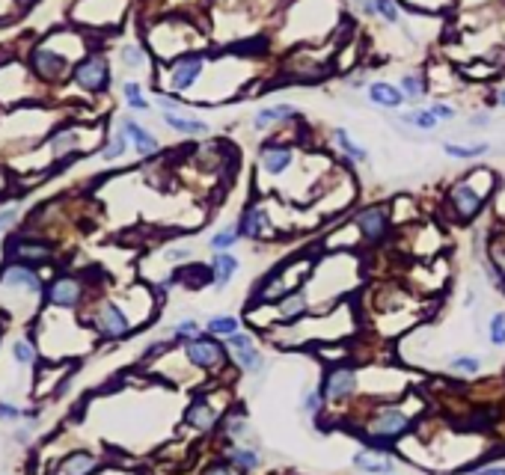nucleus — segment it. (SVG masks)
Wrapping results in <instances>:
<instances>
[{
    "label": "nucleus",
    "mask_w": 505,
    "mask_h": 475,
    "mask_svg": "<svg viewBox=\"0 0 505 475\" xmlns=\"http://www.w3.org/2000/svg\"><path fill=\"white\" fill-rule=\"evenodd\" d=\"M479 179H482V169H473L470 176L452 181L449 191H446V203H449L452 214L461 223H467V220L475 217V214H482V208L487 203V193L490 191H482Z\"/></svg>",
    "instance_id": "1"
},
{
    "label": "nucleus",
    "mask_w": 505,
    "mask_h": 475,
    "mask_svg": "<svg viewBox=\"0 0 505 475\" xmlns=\"http://www.w3.org/2000/svg\"><path fill=\"white\" fill-rule=\"evenodd\" d=\"M389 226H393V211L381 203H372V205H363L357 214H354V229L360 232L366 243H378L389 235Z\"/></svg>",
    "instance_id": "2"
},
{
    "label": "nucleus",
    "mask_w": 505,
    "mask_h": 475,
    "mask_svg": "<svg viewBox=\"0 0 505 475\" xmlns=\"http://www.w3.org/2000/svg\"><path fill=\"white\" fill-rule=\"evenodd\" d=\"M206 63L208 56L202 51H194V54H182L176 63H172L170 68V90L172 92H187L194 90V86L199 83L202 71H206Z\"/></svg>",
    "instance_id": "3"
},
{
    "label": "nucleus",
    "mask_w": 505,
    "mask_h": 475,
    "mask_svg": "<svg viewBox=\"0 0 505 475\" xmlns=\"http://www.w3.org/2000/svg\"><path fill=\"white\" fill-rule=\"evenodd\" d=\"M408 428H410V419L401 410H396V407L378 410V416H374L372 425H369V431H372V440L369 443L374 445V449H386L389 440L401 437Z\"/></svg>",
    "instance_id": "4"
},
{
    "label": "nucleus",
    "mask_w": 505,
    "mask_h": 475,
    "mask_svg": "<svg viewBox=\"0 0 505 475\" xmlns=\"http://www.w3.org/2000/svg\"><path fill=\"white\" fill-rule=\"evenodd\" d=\"M295 161H297V152H295V146H288V143H265V146L259 149V172H262V176L280 179L295 167Z\"/></svg>",
    "instance_id": "5"
},
{
    "label": "nucleus",
    "mask_w": 505,
    "mask_h": 475,
    "mask_svg": "<svg viewBox=\"0 0 505 475\" xmlns=\"http://www.w3.org/2000/svg\"><path fill=\"white\" fill-rule=\"evenodd\" d=\"M238 235L241 238H250V241H265V238H273V220L265 205H247L241 211L238 217Z\"/></svg>",
    "instance_id": "6"
},
{
    "label": "nucleus",
    "mask_w": 505,
    "mask_h": 475,
    "mask_svg": "<svg viewBox=\"0 0 505 475\" xmlns=\"http://www.w3.org/2000/svg\"><path fill=\"white\" fill-rule=\"evenodd\" d=\"M184 354L199 368H220L226 363V348H223V344L214 342V339H202V336L187 339Z\"/></svg>",
    "instance_id": "7"
},
{
    "label": "nucleus",
    "mask_w": 505,
    "mask_h": 475,
    "mask_svg": "<svg viewBox=\"0 0 505 475\" xmlns=\"http://www.w3.org/2000/svg\"><path fill=\"white\" fill-rule=\"evenodd\" d=\"M75 80L90 92H101L110 83V68L105 63V56H86V60L75 68Z\"/></svg>",
    "instance_id": "8"
},
{
    "label": "nucleus",
    "mask_w": 505,
    "mask_h": 475,
    "mask_svg": "<svg viewBox=\"0 0 505 475\" xmlns=\"http://www.w3.org/2000/svg\"><path fill=\"white\" fill-rule=\"evenodd\" d=\"M366 95H369V104H374V107H381V110H386V113H396V110H401L404 107V92L398 90V83H389V80H372L369 86H366Z\"/></svg>",
    "instance_id": "9"
},
{
    "label": "nucleus",
    "mask_w": 505,
    "mask_h": 475,
    "mask_svg": "<svg viewBox=\"0 0 505 475\" xmlns=\"http://www.w3.org/2000/svg\"><path fill=\"white\" fill-rule=\"evenodd\" d=\"M226 339H229V348L235 351V363H238L241 371H250V374L262 371L265 359H262V354L256 351V344H253V339L247 333H232V336H226Z\"/></svg>",
    "instance_id": "10"
},
{
    "label": "nucleus",
    "mask_w": 505,
    "mask_h": 475,
    "mask_svg": "<svg viewBox=\"0 0 505 475\" xmlns=\"http://www.w3.org/2000/svg\"><path fill=\"white\" fill-rule=\"evenodd\" d=\"M354 390H357V371L339 366V368H330V371H327L324 390H321V392H324L327 401H342V398L354 395Z\"/></svg>",
    "instance_id": "11"
},
{
    "label": "nucleus",
    "mask_w": 505,
    "mask_h": 475,
    "mask_svg": "<svg viewBox=\"0 0 505 475\" xmlns=\"http://www.w3.org/2000/svg\"><path fill=\"white\" fill-rule=\"evenodd\" d=\"M297 116H300V110H297L295 104H288V102H283V104H268V107H262V110L253 113V128H256V131H271L273 125L292 122V119H297Z\"/></svg>",
    "instance_id": "12"
},
{
    "label": "nucleus",
    "mask_w": 505,
    "mask_h": 475,
    "mask_svg": "<svg viewBox=\"0 0 505 475\" xmlns=\"http://www.w3.org/2000/svg\"><path fill=\"white\" fill-rule=\"evenodd\" d=\"M164 122H167V128H172V131L182 134V137H208L211 134L208 122L184 116V113H179V110H164Z\"/></svg>",
    "instance_id": "13"
},
{
    "label": "nucleus",
    "mask_w": 505,
    "mask_h": 475,
    "mask_svg": "<svg viewBox=\"0 0 505 475\" xmlns=\"http://www.w3.org/2000/svg\"><path fill=\"white\" fill-rule=\"evenodd\" d=\"M354 467L363 469L369 475H389L396 469L393 457H389L384 449H369V452H357L354 455Z\"/></svg>",
    "instance_id": "14"
},
{
    "label": "nucleus",
    "mask_w": 505,
    "mask_h": 475,
    "mask_svg": "<svg viewBox=\"0 0 505 475\" xmlns=\"http://www.w3.org/2000/svg\"><path fill=\"white\" fill-rule=\"evenodd\" d=\"M98 330L105 333L107 339H122L128 333V318H125V312L119 306H113V303H105L101 306V315H98Z\"/></svg>",
    "instance_id": "15"
},
{
    "label": "nucleus",
    "mask_w": 505,
    "mask_h": 475,
    "mask_svg": "<svg viewBox=\"0 0 505 475\" xmlns=\"http://www.w3.org/2000/svg\"><path fill=\"white\" fill-rule=\"evenodd\" d=\"M333 143H336V149L348 157V161L354 164H369V149L363 146V143H357L351 137L348 128H333Z\"/></svg>",
    "instance_id": "16"
},
{
    "label": "nucleus",
    "mask_w": 505,
    "mask_h": 475,
    "mask_svg": "<svg viewBox=\"0 0 505 475\" xmlns=\"http://www.w3.org/2000/svg\"><path fill=\"white\" fill-rule=\"evenodd\" d=\"M122 131L128 134V140L134 143V149H137L143 157L158 155V149H161V146H158V140H155L143 125H137L134 119H122Z\"/></svg>",
    "instance_id": "17"
},
{
    "label": "nucleus",
    "mask_w": 505,
    "mask_h": 475,
    "mask_svg": "<svg viewBox=\"0 0 505 475\" xmlns=\"http://www.w3.org/2000/svg\"><path fill=\"white\" fill-rule=\"evenodd\" d=\"M238 258L232 255V253H214V258H211V279H214V285L218 289H226L229 285V279L238 273Z\"/></svg>",
    "instance_id": "18"
},
{
    "label": "nucleus",
    "mask_w": 505,
    "mask_h": 475,
    "mask_svg": "<svg viewBox=\"0 0 505 475\" xmlns=\"http://www.w3.org/2000/svg\"><path fill=\"white\" fill-rule=\"evenodd\" d=\"M184 422L191 425V428H196V431H211V428H214V422H218V410H214V407L208 404V401L196 398L194 404L187 407Z\"/></svg>",
    "instance_id": "19"
},
{
    "label": "nucleus",
    "mask_w": 505,
    "mask_h": 475,
    "mask_svg": "<svg viewBox=\"0 0 505 475\" xmlns=\"http://www.w3.org/2000/svg\"><path fill=\"white\" fill-rule=\"evenodd\" d=\"M48 297H51V303H57V306H63V309H69V306H75L78 300H81V282L78 279H69V277H63V279H57L54 285H51V291H48Z\"/></svg>",
    "instance_id": "20"
},
{
    "label": "nucleus",
    "mask_w": 505,
    "mask_h": 475,
    "mask_svg": "<svg viewBox=\"0 0 505 475\" xmlns=\"http://www.w3.org/2000/svg\"><path fill=\"white\" fill-rule=\"evenodd\" d=\"M33 66H36V71H39L42 78H60L63 71H66V60H63L60 54L48 51V48H39L33 54Z\"/></svg>",
    "instance_id": "21"
},
{
    "label": "nucleus",
    "mask_w": 505,
    "mask_h": 475,
    "mask_svg": "<svg viewBox=\"0 0 505 475\" xmlns=\"http://www.w3.org/2000/svg\"><path fill=\"white\" fill-rule=\"evenodd\" d=\"M490 152V143H443V155L455 161H475Z\"/></svg>",
    "instance_id": "22"
},
{
    "label": "nucleus",
    "mask_w": 505,
    "mask_h": 475,
    "mask_svg": "<svg viewBox=\"0 0 505 475\" xmlns=\"http://www.w3.org/2000/svg\"><path fill=\"white\" fill-rule=\"evenodd\" d=\"M398 90L404 92L408 102H420V98H425V92H428V78L422 75V71H404V75L398 78Z\"/></svg>",
    "instance_id": "23"
},
{
    "label": "nucleus",
    "mask_w": 505,
    "mask_h": 475,
    "mask_svg": "<svg viewBox=\"0 0 505 475\" xmlns=\"http://www.w3.org/2000/svg\"><path fill=\"white\" fill-rule=\"evenodd\" d=\"M12 255H16V262H45L51 255V247L39 241H16L12 243Z\"/></svg>",
    "instance_id": "24"
},
{
    "label": "nucleus",
    "mask_w": 505,
    "mask_h": 475,
    "mask_svg": "<svg viewBox=\"0 0 505 475\" xmlns=\"http://www.w3.org/2000/svg\"><path fill=\"white\" fill-rule=\"evenodd\" d=\"M401 125L413 128V131H434V128L440 125V119L428 107H413V110L401 113Z\"/></svg>",
    "instance_id": "25"
},
{
    "label": "nucleus",
    "mask_w": 505,
    "mask_h": 475,
    "mask_svg": "<svg viewBox=\"0 0 505 475\" xmlns=\"http://www.w3.org/2000/svg\"><path fill=\"white\" fill-rule=\"evenodd\" d=\"M307 294L303 291H288L283 300H280V318L283 321H297L307 315Z\"/></svg>",
    "instance_id": "26"
},
{
    "label": "nucleus",
    "mask_w": 505,
    "mask_h": 475,
    "mask_svg": "<svg viewBox=\"0 0 505 475\" xmlns=\"http://www.w3.org/2000/svg\"><path fill=\"white\" fill-rule=\"evenodd\" d=\"M98 460L93 455H86V452H75V455H69L63 464H60V475H90L95 469Z\"/></svg>",
    "instance_id": "27"
},
{
    "label": "nucleus",
    "mask_w": 505,
    "mask_h": 475,
    "mask_svg": "<svg viewBox=\"0 0 505 475\" xmlns=\"http://www.w3.org/2000/svg\"><path fill=\"white\" fill-rule=\"evenodd\" d=\"M4 282H6V285H21V289L33 291V294H39V291H42L39 277H36L33 270H27V267H9V270L4 273Z\"/></svg>",
    "instance_id": "28"
},
{
    "label": "nucleus",
    "mask_w": 505,
    "mask_h": 475,
    "mask_svg": "<svg viewBox=\"0 0 505 475\" xmlns=\"http://www.w3.org/2000/svg\"><path fill=\"white\" fill-rule=\"evenodd\" d=\"M238 226H229V229H218L211 238H208V247L214 250V253H229L238 243Z\"/></svg>",
    "instance_id": "29"
},
{
    "label": "nucleus",
    "mask_w": 505,
    "mask_h": 475,
    "mask_svg": "<svg viewBox=\"0 0 505 475\" xmlns=\"http://www.w3.org/2000/svg\"><path fill=\"white\" fill-rule=\"evenodd\" d=\"M374 9H378V18L384 24H389V27H398L404 21L398 0H374Z\"/></svg>",
    "instance_id": "30"
},
{
    "label": "nucleus",
    "mask_w": 505,
    "mask_h": 475,
    "mask_svg": "<svg viewBox=\"0 0 505 475\" xmlns=\"http://www.w3.org/2000/svg\"><path fill=\"white\" fill-rule=\"evenodd\" d=\"M229 464L241 472H250V469L259 467V455L253 449H241V445H235V449H229Z\"/></svg>",
    "instance_id": "31"
},
{
    "label": "nucleus",
    "mask_w": 505,
    "mask_h": 475,
    "mask_svg": "<svg viewBox=\"0 0 505 475\" xmlns=\"http://www.w3.org/2000/svg\"><path fill=\"white\" fill-rule=\"evenodd\" d=\"M223 431H226V437L229 440H241L244 434L250 431V425H247V416H244L241 410H235V413H229V419L223 422Z\"/></svg>",
    "instance_id": "32"
},
{
    "label": "nucleus",
    "mask_w": 505,
    "mask_h": 475,
    "mask_svg": "<svg viewBox=\"0 0 505 475\" xmlns=\"http://www.w3.org/2000/svg\"><path fill=\"white\" fill-rule=\"evenodd\" d=\"M449 368L458 374H479L482 371V359L479 356H470V354H461L449 359Z\"/></svg>",
    "instance_id": "33"
},
{
    "label": "nucleus",
    "mask_w": 505,
    "mask_h": 475,
    "mask_svg": "<svg viewBox=\"0 0 505 475\" xmlns=\"http://www.w3.org/2000/svg\"><path fill=\"white\" fill-rule=\"evenodd\" d=\"M125 149H128V134L122 131V125H119V131L113 134V140L107 143V149L101 152V157H105V161H117V157L125 155Z\"/></svg>",
    "instance_id": "34"
},
{
    "label": "nucleus",
    "mask_w": 505,
    "mask_h": 475,
    "mask_svg": "<svg viewBox=\"0 0 505 475\" xmlns=\"http://www.w3.org/2000/svg\"><path fill=\"white\" fill-rule=\"evenodd\" d=\"M208 333H214V336H232V333H238V318H232V315L211 318L208 321Z\"/></svg>",
    "instance_id": "35"
},
{
    "label": "nucleus",
    "mask_w": 505,
    "mask_h": 475,
    "mask_svg": "<svg viewBox=\"0 0 505 475\" xmlns=\"http://www.w3.org/2000/svg\"><path fill=\"white\" fill-rule=\"evenodd\" d=\"M122 92H125V98H128V107H134V110H149V102L143 98L140 83H125V86H122Z\"/></svg>",
    "instance_id": "36"
},
{
    "label": "nucleus",
    "mask_w": 505,
    "mask_h": 475,
    "mask_svg": "<svg viewBox=\"0 0 505 475\" xmlns=\"http://www.w3.org/2000/svg\"><path fill=\"white\" fill-rule=\"evenodd\" d=\"M122 63L128 68H143V66H146V54H143L137 45H125L122 48Z\"/></svg>",
    "instance_id": "37"
},
{
    "label": "nucleus",
    "mask_w": 505,
    "mask_h": 475,
    "mask_svg": "<svg viewBox=\"0 0 505 475\" xmlns=\"http://www.w3.org/2000/svg\"><path fill=\"white\" fill-rule=\"evenodd\" d=\"M490 342L502 348L505 344V312H497L494 318H490Z\"/></svg>",
    "instance_id": "38"
},
{
    "label": "nucleus",
    "mask_w": 505,
    "mask_h": 475,
    "mask_svg": "<svg viewBox=\"0 0 505 475\" xmlns=\"http://www.w3.org/2000/svg\"><path fill=\"white\" fill-rule=\"evenodd\" d=\"M75 146H78V134H75V131H63V134L54 137V152H57V155L71 152Z\"/></svg>",
    "instance_id": "39"
},
{
    "label": "nucleus",
    "mask_w": 505,
    "mask_h": 475,
    "mask_svg": "<svg viewBox=\"0 0 505 475\" xmlns=\"http://www.w3.org/2000/svg\"><path fill=\"white\" fill-rule=\"evenodd\" d=\"M428 110L434 113V116H437L440 122H452V119L458 116V110H455L449 102H431V104H428Z\"/></svg>",
    "instance_id": "40"
},
{
    "label": "nucleus",
    "mask_w": 505,
    "mask_h": 475,
    "mask_svg": "<svg viewBox=\"0 0 505 475\" xmlns=\"http://www.w3.org/2000/svg\"><path fill=\"white\" fill-rule=\"evenodd\" d=\"M172 333H176L179 339H184V342H187V339H196V336H199V324H196L194 318L179 321L176 327H172Z\"/></svg>",
    "instance_id": "41"
},
{
    "label": "nucleus",
    "mask_w": 505,
    "mask_h": 475,
    "mask_svg": "<svg viewBox=\"0 0 505 475\" xmlns=\"http://www.w3.org/2000/svg\"><path fill=\"white\" fill-rule=\"evenodd\" d=\"M321 398H324V392H315V390L303 395V413H309V416L319 413L321 410Z\"/></svg>",
    "instance_id": "42"
},
{
    "label": "nucleus",
    "mask_w": 505,
    "mask_h": 475,
    "mask_svg": "<svg viewBox=\"0 0 505 475\" xmlns=\"http://www.w3.org/2000/svg\"><path fill=\"white\" fill-rule=\"evenodd\" d=\"M12 356H16V363H21V366H27L33 359V348L27 342H16L12 344Z\"/></svg>",
    "instance_id": "43"
},
{
    "label": "nucleus",
    "mask_w": 505,
    "mask_h": 475,
    "mask_svg": "<svg viewBox=\"0 0 505 475\" xmlns=\"http://www.w3.org/2000/svg\"><path fill=\"white\" fill-rule=\"evenodd\" d=\"M354 9L360 12L363 18H378V9H374V0H351Z\"/></svg>",
    "instance_id": "44"
},
{
    "label": "nucleus",
    "mask_w": 505,
    "mask_h": 475,
    "mask_svg": "<svg viewBox=\"0 0 505 475\" xmlns=\"http://www.w3.org/2000/svg\"><path fill=\"white\" fill-rule=\"evenodd\" d=\"M202 475H235V469L229 467V464H211Z\"/></svg>",
    "instance_id": "45"
},
{
    "label": "nucleus",
    "mask_w": 505,
    "mask_h": 475,
    "mask_svg": "<svg viewBox=\"0 0 505 475\" xmlns=\"http://www.w3.org/2000/svg\"><path fill=\"white\" fill-rule=\"evenodd\" d=\"M490 125V113H473V116H470V128H487Z\"/></svg>",
    "instance_id": "46"
},
{
    "label": "nucleus",
    "mask_w": 505,
    "mask_h": 475,
    "mask_svg": "<svg viewBox=\"0 0 505 475\" xmlns=\"http://www.w3.org/2000/svg\"><path fill=\"white\" fill-rule=\"evenodd\" d=\"M21 410L18 407H9V404H0V419H18Z\"/></svg>",
    "instance_id": "47"
},
{
    "label": "nucleus",
    "mask_w": 505,
    "mask_h": 475,
    "mask_svg": "<svg viewBox=\"0 0 505 475\" xmlns=\"http://www.w3.org/2000/svg\"><path fill=\"white\" fill-rule=\"evenodd\" d=\"M475 475H505V467H482L475 469Z\"/></svg>",
    "instance_id": "48"
},
{
    "label": "nucleus",
    "mask_w": 505,
    "mask_h": 475,
    "mask_svg": "<svg viewBox=\"0 0 505 475\" xmlns=\"http://www.w3.org/2000/svg\"><path fill=\"white\" fill-rule=\"evenodd\" d=\"M187 255H191V250H170L167 253L170 262H179V258H187Z\"/></svg>",
    "instance_id": "49"
},
{
    "label": "nucleus",
    "mask_w": 505,
    "mask_h": 475,
    "mask_svg": "<svg viewBox=\"0 0 505 475\" xmlns=\"http://www.w3.org/2000/svg\"><path fill=\"white\" fill-rule=\"evenodd\" d=\"M12 220H16V211H4V214H0V229H6Z\"/></svg>",
    "instance_id": "50"
},
{
    "label": "nucleus",
    "mask_w": 505,
    "mask_h": 475,
    "mask_svg": "<svg viewBox=\"0 0 505 475\" xmlns=\"http://www.w3.org/2000/svg\"><path fill=\"white\" fill-rule=\"evenodd\" d=\"M431 4H434V9H440V6L446 4V0H422V6H420V9H431Z\"/></svg>",
    "instance_id": "51"
},
{
    "label": "nucleus",
    "mask_w": 505,
    "mask_h": 475,
    "mask_svg": "<svg viewBox=\"0 0 505 475\" xmlns=\"http://www.w3.org/2000/svg\"><path fill=\"white\" fill-rule=\"evenodd\" d=\"M497 104L505 110V86H499V90H497Z\"/></svg>",
    "instance_id": "52"
},
{
    "label": "nucleus",
    "mask_w": 505,
    "mask_h": 475,
    "mask_svg": "<svg viewBox=\"0 0 505 475\" xmlns=\"http://www.w3.org/2000/svg\"><path fill=\"white\" fill-rule=\"evenodd\" d=\"M21 4H24V6H27V4H30V0H21Z\"/></svg>",
    "instance_id": "53"
}]
</instances>
